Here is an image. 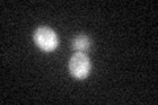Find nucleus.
<instances>
[{"mask_svg":"<svg viewBox=\"0 0 158 105\" xmlns=\"http://www.w3.org/2000/svg\"><path fill=\"white\" fill-rule=\"evenodd\" d=\"M90 47H91V39L87 36H85V34L77 36L73 39V49L75 50L77 53H85Z\"/></svg>","mask_w":158,"mask_h":105,"instance_id":"nucleus-3","label":"nucleus"},{"mask_svg":"<svg viewBox=\"0 0 158 105\" xmlns=\"http://www.w3.org/2000/svg\"><path fill=\"white\" fill-rule=\"evenodd\" d=\"M69 71L75 79H85L91 71V61L85 53H75L69 61Z\"/></svg>","mask_w":158,"mask_h":105,"instance_id":"nucleus-2","label":"nucleus"},{"mask_svg":"<svg viewBox=\"0 0 158 105\" xmlns=\"http://www.w3.org/2000/svg\"><path fill=\"white\" fill-rule=\"evenodd\" d=\"M33 39H34V43L37 45V47L45 53L54 51L59 45L57 33L49 26L37 28L33 34Z\"/></svg>","mask_w":158,"mask_h":105,"instance_id":"nucleus-1","label":"nucleus"}]
</instances>
